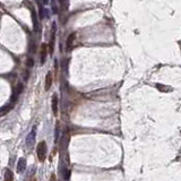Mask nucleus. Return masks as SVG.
Returning a JSON list of instances; mask_svg holds the SVG:
<instances>
[{"label":"nucleus","mask_w":181,"mask_h":181,"mask_svg":"<svg viewBox=\"0 0 181 181\" xmlns=\"http://www.w3.org/2000/svg\"><path fill=\"white\" fill-rule=\"evenodd\" d=\"M47 50H48V45L42 44V50H41V62L43 64L45 61V58H47Z\"/></svg>","instance_id":"obj_6"},{"label":"nucleus","mask_w":181,"mask_h":181,"mask_svg":"<svg viewBox=\"0 0 181 181\" xmlns=\"http://www.w3.org/2000/svg\"><path fill=\"white\" fill-rule=\"evenodd\" d=\"M51 181H56V176L52 174V177H51Z\"/></svg>","instance_id":"obj_14"},{"label":"nucleus","mask_w":181,"mask_h":181,"mask_svg":"<svg viewBox=\"0 0 181 181\" xmlns=\"http://www.w3.org/2000/svg\"><path fill=\"white\" fill-rule=\"evenodd\" d=\"M51 85H52V74L49 72L48 75H47V78H45V85H44L45 91H49L50 87H51Z\"/></svg>","instance_id":"obj_4"},{"label":"nucleus","mask_w":181,"mask_h":181,"mask_svg":"<svg viewBox=\"0 0 181 181\" xmlns=\"http://www.w3.org/2000/svg\"><path fill=\"white\" fill-rule=\"evenodd\" d=\"M26 169V160L24 157H20L18 160V163H17V172L18 173H23Z\"/></svg>","instance_id":"obj_3"},{"label":"nucleus","mask_w":181,"mask_h":181,"mask_svg":"<svg viewBox=\"0 0 181 181\" xmlns=\"http://www.w3.org/2000/svg\"><path fill=\"white\" fill-rule=\"evenodd\" d=\"M36 155H37V158L41 162H43L45 160V157H47V144H45L44 141H41V143L37 144Z\"/></svg>","instance_id":"obj_1"},{"label":"nucleus","mask_w":181,"mask_h":181,"mask_svg":"<svg viewBox=\"0 0 181 181\" xmlns=\"http://www.w3.org/2000/svg\"><path fill=\"white\" fill-rule=\"evenodd\" d=\"M5 181H14V174L12 170L7 169L5 171Z\"/></svg>","instance_id":"obj_8"},{"label":"nucleus","mask_w":181,"mask_h":181,"mask_svg":"<svg viewBox=\"0 0 181 181\" xmlns=\"http://www.w3.org/2000/svg\"><path fill=\"white\" fill-rule=\"evenodd\" d=\"M52 112L54 114L58 113V97H57L56 94L52 96Z\"/></svg>","instance_id":"obj_7"},{"label":"nucleus","mask_w":181,"mask_h":181,"mask_svg":"<svg viewBox=\"0 0 181 181\" xmlns=\"http://www.w3.org/2000/svg\"><path fill=\"white\" fill-rule=\"evenodd\" d=\"M35 136H36V128L35 126L33 127L32 131L28 134L27 137H26V146L28 148H32L34 143H35Z\"/></svg>","instance_id":"obj_2"},{"label":"nucleus","mask_w":181,"mask_h":181,"mask_svg":"<svg viewBox=\"0 0 181 181\" xmlns=\"http://www.w3.org/2000/svg\"><path fill=\"white\" fill-rule=\"evenodd\" d=\"M157 89H162L161 92H164V89H168V87H166V86H162V85H160V84H158V85H157Z\"/></svg>","instance_id":"obj_13"},{"label":"nucleus","mask_w":181,"mask_h":181,"mask_svg":"<svg viewBox=\"0 0 181 181\" xmlns=\"http://www.w3.org/2000/svg\"><path fill=\"white\" fill-rule=\"evenodd\" d=\"M12 109V105H6V106H4V108L0 110V114L2 116V114H5V113H7Z\"/></svg>","instance_id":"obj_9"},{"label":"nucleus","mask_w":181,"mask_h":181,"mask_svg":"<svg viewBox=\"0 0 181 181\" xmlns=\"http://www.w3.org/2000/svg\"><path fill=\"white\" fill-rule=\"evenodd\" d=\"M32 16H33V24H34V28H35V31L37 30V24H36V15H35V12L32 10Z\"/></svg>","instance_id":"obj_11"},{"label":"nucleus","mask_w":181,"mask_h":181,"mask_svg":"<svg viewBox=\"0 0 181 181\" xmlns=\"http://www.w3.org/2000/svg\"><path fill=\"white\" fill-rule=\"evenodd\" d=\"M74 40H75V33H71L70 35L68 36V40H67V51H70L72 49V43H74Z\"/></svg>","instance_id":"obj_5"},{"label":"nucleus","mask_w":181,"mask_h":181,"mask_svg":"<svg viewBox=\"0 0 181 181\" xmlns=\"http://www.w3.org/2000/svg\"><path fill=\"white\" fill-rule=\"evenodd\" d=\"M69 177H70V171H69V170H64V179L66 181H68Z\"/></svg>","instance_id":"obj_10"},{"label":"nucleus","mask_w":181,"mask_h":181,"mask_svg":"<svg viewBox=\"0 0 181 181\" xmlns=\"http://www.w3.org/2000/svg\"><path fill=\"white\" fill-rule=\"evenodd\" d=\"M27 67H33V60L31 58L27 59Z\"/></svg>","instance_id":"obj_12"}]
</instances>
